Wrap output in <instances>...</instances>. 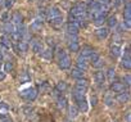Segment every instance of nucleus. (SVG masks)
Returning <instances> with one entry per match:
<instances>
[{"instance_id": "nucleus-1", "label": "nucleus", "mask_w": 131, "mask_h": 122, "mask_svg": "<svg viewBox=\"0 0 131 122\" xmlns=\"http://www.w3.org/2000/svg\"><path fill=\"white\" fill-rule=\"evenodd\" d=\"M72 96H73V99H75L76 103H77L79 110L86 112V110H88V102H86V99H85V94H81V93H79V91L75 90V91L72 93Z\"/></svg>"}, {"instance_id": "nucleus-2", "label": "nucleus", "mask_w": 131, "mask_h": 122, "mask_svg": "<svg viewBox=\"0 0 131 122\" xmlns=\"http://www.w3.org/2000/svg\"><path fill=\"white\" fill-rule=\"evenodd\" d=\"M19 94H21V96H22L23 99H26V100H35L36 96H37V91H36V89H34V87L23 89Z\"/></svg>"}, {"instance_id": "nucleus-3", "label": "nucleus", "mask_w": 131, "mask_h": 122, "mask_svg": "<svg viewBox=\"0 0 131 122\" xmlns=\"http://www.w3.org/2000/svg\"><path fill=\"white\" fill-rule=\"evenodd\" d=\"M59 67L62 70H68L71 67V58L67 53L59 55Z\"/></svg>"}, {"instance_id": "nucleus-4", "label": "nucleus", "mask_w": 131, "mask_h": 122, "mask_svg": "<svg viewBox=\"0 0 131 122\" xmlns=\"http://www.w3.org/2000/svg\"><path fill=\"white\" fill-rule=\"evenodd\" d=\"M88 87H89V82H88L85 79H79L77 82H76L75 90L79 91V93H81V94H85L86 90H88Z\"/></svg>"}, {"instance_id": "nucleus-5", "label": "nucleus", "mask_w": 131, "mask_h": 122, "mask_svg": "<svg viewBox=\"0 0 131 122\" xmlns=\"http://www.w3.org/2000/svg\"><path fill=\"white\" fill-rule=\"evenodd\" d=\"M31 48H32V51H34L35 54H40V53L44 50L42 41H41V40H39V39H35V40L32 41V45H31Z\"/></svg>"}, {"instance_id": "nucleus-6", "label": "nucleus", "mask_w": 131, "mask_h": 122, "mask_svg": "<svg viewBox=\"0 0 131 122\" xmlns=\"http://www.w3.org/2000/svg\"><path fill=\"white\" fill-rule=\"evenodd\" d=\"M108 34H109V31H108V28H105V27H99V28L95 30V36H96L99 40L107 39Z\"/></svg>"}, {"instance_id": "nucleus-7", "label": "nucleus", "mask_w": 131, "mask_h": 122, "mask_svg": "<svg viewBox=\"0 0 131 122\" xmlns=\"http://www.w3.org/2000/svg\"><path fill=\"white\" fill-rule=\"evenodd\" d=\"M88 60H89V58H85V57H79L77 58V68H80V70H82V71H85L86 68H88V66H89V63H88Z\"/></svg>"}, {"instance_id": "nucleus-8", "label": "nucleus", "mask_w": 131, "mask_h": 122, "mask_svg": "<svg viewBox=\"0 0 131 122\" xmlns=\"http://www.w3.org/2000/svg\"><path fill=\"white\" fill-rule=\"evenodd\" d=\"M94 80H95V82H96L99 86H102V85H104L105 75H104L102 71H98V72H95V73H94Z\"/></svg>"}, {"instance_id": "nucleus-9", "label": "nucleus", "mask_w": 131, "mask_h": 122, "mask_svg": "<svg viewBox=\"0 0 131 122\" xmlns=\"http://www.w3.org/2000/svg\"><path fill=\"white\" fill-rule=\"evenodd\" d=\"M125 87H126V85L123 82H118V81L112 82V85H111V89L114 93H122V91H125Z\"/></svg>"}, {"instance_id": "nucleus-10", "label": "nucleus", "mask_w": 131, "mask_h": 122, "mask_svg": "<svg viewBox=\"0 0 131 122\" xmlns=\"http://www.w3.org/2000/svg\"><path fill=\"white\" fill-rule=\"evenodd\" d=\"M58 16H62V13H60V9L57 8V7L50 8V9L48 10V14H46V17H48L49 19H51V18H54V17H58Z\"/></svg>"}, {"instance_id": "nucleus-11", "label": "nucleus", "mask_w": 131, "mask_h": 122, "mask_svg": "<svg viewBox=\"0 0 131 122\" xmlns=\"http://www.w3.org/2000/svg\"><path fill=\"white\" fill-rule=\"evenodd\" d=\"M79 31H80V27L77 25H75L72 22H70L67 25V32H68V35H77Z\"/></svg>"}, {"instance_id": "nucleus-12", "label": "nucleus", "mask_w": 131, "mask_h": 122, "mask_svg": "<svg viewBox=\"0 0 131 122\" xmlns=\"http://www.w3.org/2000/svg\"><path fill=\"white\" fill-rule=\"evenodd\" d=\"M84 73H85V71H82V70H80V68H72V71H71V76L73 77V79H76V80H79V79H82L84 77Z\"/></svg>"}, {"instance_id": "nucleus-13", "label": "nucleus", "mask_w": 131, "mask_h": 122, "mask_svg": "<svg viewBox=\"0 0 131 122\" xmlns=\"http://www.w3.org/2000/svg\"><path fill=\"white\" fill-rule=\"evenodd\" d=\"M12 23L13 25H22V22H23V17H22V14L21 13H18V12H16V13H13V16H12Z\"/></svg>"}, {"instance_id": "nucleus-14", "label": "nucleus", "mask_w": 131, "mask_h": 122, "mask_svg": "<svg viewBox=\"0 0 131 122\" xmlns=\"http://www.w3.org/2000/svg\"><path fill=\"white\" fill-rule=\"evenodd\" d=\"M49 21H50V23H51L53 27H60V26L63 25V17H62V16L54 17V18H51V19H49Z\"/></svg>"}, {"instance_id": "nucleus-15", "label": "nucleus", "mask_w": 131, "mask_h": 122, "mask_svg": "<svg viewBox=\"0 0 131 122\" xmlns=\"http://www.w3.org/2000/svg\"><path fill=\"white\" fill-rule=\"evenodd\" d=\"M116 100L118 103H126L128 100V93L126 91H122V93H118V95L116 96Z\"/></svg>"}, {"instance_id": "nucleus-16", "label": "nucleus", "mask_w": 131, "mask_h": 122, "mask_svg": "<svg viewBox=\"0 0 131 122\" xmlns=\"http://www.w3.org/2000/svg\"><path fill=\"white\" fill-rule=\"evenodd\" d=\"M41 28H42V21L41 19H35L31 23V30L32 31H41Z\"/></svg>"}, {"instance_id": "nucleus-17", "label": "nucleus", "mask_w": 131, "mask_h": 122, "mask_svg": "<svg viewBox=\"0 0 131 122\" xmlns=\"http://www.w3.org/2000/svg\"><path fill=\"white\" fill-rule=\"evenodd\" d=\"M28 48H30V45H28V42H27L26 40H19V41H18V50H19V51L26 53V51L28 50Z\"/></svg>"}, {"instance_id": "nucleus-18", "label": "nucleus", "mask_w": 131, "mask_h": 122, "mask_svg": "<svg viewBox=\"0 0 131 122\" xmlns=\"http://www.w3.org/2000/svg\"><path fill=\"white\" fill-rule=\"evenodd\" d=\"M121 45H117V44H112V46H111V54L113 55V57H118V55H121Z\"/></svg>"}, {"instance_id": "nucleus-19", "label": "nucleus", "mask_w": 131, "mask_h": 122, "mask_svg": "<svg viewBox=\"0 0 131 122\" xmlns=\"http://www.w3.org/2000/svg\"><path fill=\"white\" fill-rule=\"evenodd\" d=\"M40 55H41V58H44L46 60H51V58H53V49H45V50H42L40 53Z\"/></svg>"}, {"instance_id": "nucleus-20", "label": "nucleus", "mask_w": 131, "mask_h": 122, "mask_svg": "<svg viewBox=\"0 0 131 122\" xmlns=\"http://www.w3.org/2000/svg\"><path fill=\"white\" fill-rule=\"evenodd\" d=\"M113 102H114L113 94H112L111 91H107V93H105V95H104V103H105L108 107H111V105L113 104Z\"/></svg>"}, {"instance_id": "nucleus-21", "label": "nucleus", "mask_w": 131, "mask_h": 122, "mask_svg": "<svg viewBox=\"0 0 131 122\" xmlns=\"http://www.w3.org/2000/svg\"><path fill=\"white\" fill-rule=\"evenodd\" d=\"M3 30H4V32H7V34H12V32H14L16 31V26L13 25V23H10V22H7V23H4V26H3Z\"/></svg>"}, {"instance_id": "nucleus-22", "label": "nucleus", "mask_w": 131, "mask_h": 122, "mask_svg": "<svg viewBox=\"0 0 131 122\" xmlns=\"http://www.w3.org/2000/svg\"><path fill=\"white\" fill-rule=\"evenodd\" d=\"M121 64H122V67H123V68L130 70V68H131V58H128V57H122Z\"/></svg>"}, {"instance_id": "nucleus-23", "label": "nucleus", "mask_w": 131, "mask_h": 122, "mask_svg": "<svg viewBox=\"0 0 131 122\" xmlns=\"http://www.w3.org/2000/svg\"><path fill=\"white\" fill-rule=\"evenodd\" d=\"M67 87H68L67 82L60 81V82H58V84H57V86H55V90H57V91H59V93H64L66 90H67Z\"/></svg>"}, {"instance_id": "nucleus-24", "label": "nucleus", "mask_w": 131, "mask_h": 122, "mask_svg": "<svg viewBox=\"0 0 131 122\" xmlns=\"http://www.w3.org/2000/svg\"><path fill=\"white\" fill-rule=\"evenodd\" d=\"M123 17H125V19H131V5H130V2L126 3V7L123 9Z\"/></svg>"}, {"instance_id": "nucleus-25", "label": "nucleus", "mask_w": 131, "mask_h": 122, "mask_svg": "<svg viewBox=\"0 0 131 122\" xmlns=\"http://www.w3.org/2000/svg\"><path fill=\"white\" fill-rule=\"evenodd\" d=\"M89 7H90V12L91 13L96 12V10H100V3L99 2H90Z\"/></svg>"}, {"instance_id": "nucleus-26", "label": "nucleus", "mask_w": 131, "mask_h": 122, "mask_svg": "<svg viewBox=\"0 0 131 122\" xmlns=\"http://www.w3.org/2000/svg\"><path fill=\"white\" fill-rule=\"evenodd\" d=\"M94 50L91 49V48H89V46H85V48H82V51H81V57H85V58H89L90 55H91V53H93Z\"/></svg>"}, {"instance_id": "nucleus-27", "label": "nucleus", "mask_w": 131, "mask_h": 122, "mask_svg": "<svg viewBox=\"0 0 131 122\" xmlns=\"http://www.w3.org/2000/svg\"><path fill=\"white\" fill-rule=\"evenodd\" d=\"M77 112H79V109H77L75 105H71V107H70V114H68V117H70L71 119L76 118V117H77V114H79Z\"/></svg>"}, {"instance_id": "nucleus-28", "label": "nucleus", "mask_w": 131, "mask_h": 122, "mask_svg": "<svg viewBox=\"0 0 131 122\" xmlns=\"http://www.w3.org/2000/svg\"><path fill=\"white\" fill-rule=\"evenodd\" d=\"M114 77H116V71H114V68H109V70L107 71V79H108V81L113 82Z\"/></svg>"}, {"instance_id": "nucleus-29", "label": "nucleus", "mask_w": 131, "mask_h": 122, "mask_svg": "<svg viewBox=\"0 0 131 122\" xmlns=\"http://www.w3.org/2000/svg\"><path fill=\"white\" fill-rule=\"evenodd\" d=\"M30 80H31V77L28 76V73H27V72H22V73L19 75V82H21V84L28 82Z\"/></svg>"}, {"instance_id": "nucleus-30", "label": "nucleus", "mask_w": 131, "mask_h": 122, "mask_svg": "<svg viewBox=\"0 0 131 122\" xmlns=\"http://www.w3.org/2000/svg\"><path fill=\"white\" fill-rule=\"evenodd\" d=\"M8 110H9V107L5 103H0V116H7Z\"/></svg>"}, {"instance_id": "nucleus-31", "label": "nucleus", "mask_w": 131, "mask_h": 122, "mask_svg": "<svg viewBox=\"0 0 131 122\" xmlns=\"http://www.w3.org/2000/svg\"><path fill=\"white\" fill-rule=\"evenodd\" d=\"M58 108H60V109H64L66 108V105H67V100H66V98L64 96H60V98H58Z\"/></svg>"}, {"instance_id": "nucleus-32", "label": "nucleus", "mask_w": 131, "mask_h": 122, "mask_svg": "<svg viewBox=\"0 0 131 122\" xmlns=\"http://www.w3.org/2000/svg\"><path fill=\"white\" fill-rule=\"evenodd\" d=\"M104 66V60L102 59V58H98L95 62H93V67L94 68H96V70H99V68H102Z\"/></svg>"}, {"instance_id": "nucleus-33", "label": "nucleus", "mask_w": 131, "mask_h": 122, "mask_svg": "<svg viewBox=\"0 0 131 122\" xmlns=\"http://www.w3.org/2000/svg\"><path fill=\"white\" fill-rule=\"evenodd\" d=\"M107 23H108V26H109L111 28L116 27V26H117V18H116V16L109 17V18H108V21H107Z\"/></svg>"}, {"instance_id": "nucleus-34", "label": "nucleus", "mask_w": 131, "mask_h": 122, "mask_svg": "<svg viewBox=\"0 0 131 122\" xmlns=\"http://www.w3.org/2000/svg\"><path fill=\"white\" fill-rule=\"evenodd\" d=\"M68 48H70V50H71L72 53H76V51L80 50L79 42H68Z\"/></svg>"}, {"instance_id": "nucleus-35", "label": "nucleus", "mask_w": 131, "mask_h": 122, "mask_svg": "<svg viewBox=\"0 0 131 122\" xmlns=\"http://www.w3.org/2000/svg\"><path fill=\"white\" fill-rule=\"evenodd\" d=\"M0 44H2L5 49H8V48H10V45H12V42H10V40L9 39H7L5 36L4 37H2L0 39Z\"/></svg>"}, {"instance_id": "nucleus-36", "label": "nucleus", "mask_w": 131, "mask_h": 122, "mask_svg": "<svg viewBox=\"0 0 131 122\" xmlns=\"http://www.w3.org/2000/svg\"><path fill=\"white\" fill-rule=\"evenodd\" d=\"M104 22H105V16H100V17H98V18L94 19V25L95 26H102Z\"/></svg>"}, {"instance_id": "nucleus-37", "label": "nucleus", "mask_w": 131, "mask_h": 122, "mask_svg": "<svg viewBox=\"0 0 131 122\" xmlns=\"http://www.w3.org/2000/svg\"><path fill=\"white\" fill-rule=\"evenodd\" d=\"M12 70H13V63L10 62V60L5 62V63H4V72L7 73V72H10Z\"/></svg>"}, {"instance_id": "nucleus-38", "label": "nucleus", "mask_w": 131, "mask_h": 122, "mask_svg": "<svg viewBox=\"0 0 131 122\" xmlns=\"http://www.w3.org/2000/svg\"><path fill=\"white\" fill-rule=\"evenodd\" d=\"M10 36H12V39H13V40H17V41L22 40V36H21V34H19L18 31H14V32H12V34H10Z\"/></svg>"}, {"instance_id": "nucleus-39", "label": "nucleus", "mask_w": 131, "mask_h": 122, "mask_svg": "<svg viewBox=\"0 0 131 122\" xmlns=\"http://www.w3.org/2000/svg\"><path fill=\"white\" fill-rule=\"evenodd\" d=\"M113 44H117V45H121V36L118 35V34H116V35H113Z\"/></svg>"}, {"instance_id": "nucleus-40", "label": "nucleus", "mask_w": 131, "mask_h": 122, "mask_svg": "<svg viewBox=\"0 0 131 122\" xmlns=\"http://www.w3.org/2000/svg\"><path fill=\"white\" fill-rule=\"evenodd\" d=\"M98 58H100V57H99V54H98L96 51H93V53H91V55L89 57V59L91 60V62H95V60H96Z\"/></svg>"}, {"instance_id": "nucleus-41", "label": "nucleus", "mask_w": 131, "mask_h": 122, "mask_svg": "<svg viewBox=\"0 0 131 122\" xmlns=\"http://www.w3.org/2000/svg\"><path fill=\"white\" fill-rule=\"evenodd\" d=\"M68 41L70 42H79L77 35H68Z\"/></svg>"}, {"instance_id": "nucleus-42", "label": "nucleus", "mask_w": 131, "mask_h": 122, "mask_svg": "<svg viewBox=\"0 0 131 122\" xmlns=\"http://www.w3.org/2000/svg\"><path fill=\"white\" fill-rule=\"evenodd\" d=\"M4 4H5V8H7V9H9V8H12V7H13V0H5Z\"/></svg>"}, {"instance_id": "nucleus-43", "label": "nucleus", "mask_w": 131, "mask_h": 122, "mask_svg": "<svg viewBox=\"0 0 131 122\" xmlns=\"http://www.w3.org/2000/svg\"><path fill=\"white\" fill-rule=\"evenodd\" d=\"M0 122H13V121L7 116H0Z\"/></svg>"}, {"instance_id": "nucleus-44", "label": "nucleus", "mask_w": 131, "mask_h": 122, "mask_svg": "<svg viewBox=\"0 0 131 122\" xmlns=\"http://www.w3.org/2000/svg\"><path fill=\"white\" fill-rule=\"evenodd\" d=\"M123 26L126 27V30H130V26H131V19H125V21H123Z\"/></svg>"}, {"instance_id": "nucleus-45", "label": "nucleus", "mask_w": 131, "mask_h": 122, "mask_svg": "<svg viewBox=\"0 0 131 122\" xmlns=\"http://www.w3.org/2000/svg\"><path fill=\"white\" fill-rule=\"evenodd\" d=\"M130 84H131V79H130V75H126V76H125V85L130 86Z\"/></svg>"}, {"instance_id": "nucleus-46", "label": "nucleus", "mask_w": 131, "mask_h": 122, "mask_svg": "<svg viewBox=\"0 0 131 122\" xmlns=\"http://www.w3.org/2000/svg\"><path fill=\"white\" fill-rule=\"evenodd\" d=\"M130 54H131V53H130V48L127 46V48L125 49V51H123V55H122V57H128V58H130Z\"/></svg>"}, {"instance_id": "nucleus-47", "label": "nucleus", "mask_w": 131, "mask_h": 122, "mask_svg": "<svg viewBox=\"0 0 131 122\" xmlns=\"http://www.w3.org/2000/svg\"><path fill=\"white\" fill-rule=\"evenodd\" d=\"M98 2H99L100 4H107V5H108V4H109V2H111V0H98Z\"/></svg>"}, {"instance_id": "nucleus-48", "label": "nucleus", "mask_w": 131, "mask_h": 122, "mask_svg": "<svg viewBox=\"0 0 131 122\" xmlns=\"http://www.w3.org/2000/svg\"><path fill=\"white\" fill-rule=\"evenodd\" d=\"M5 79V72H2L0 71V81H3Z\"/></svg>"}, {"instance_id": "nucleus-49", "label": "nucleus", "mask_w": 131, "mask_h": 122, "mask_svg": "<svg viewBox=\"0 0 131 122\" xmlns=\"http://www.w3.org/2000/svg\"><path fill=\"white\" fill-rule=\"evenodd\" d=\"M125 118H126V122H131V119H130V112L126 113V117Z\"/></svg>"}, {"instance_id": "nucleus-50", "label": "nucleus", "mask_w": 131, "mask_h": 122, "mask_svg": "<svg viewBox=\"0 0 131 122\" xmlns=\"http://www.w3.org/2000/svg\"><path fill=\"white\" fill-rule=\"evenodd\" d=\"M121 4V0H114V7H118Z\"/></svg>"}, {"instance_id": "nucleus-51", "label": "nucleus", "mask_w": 131, "mask_h": 122, "mask_svg": "<svg viewBox=\"0 0 131 122\" xmlns=\"http://www.w3.org/2000/svg\"><path fill=\"white\" fill-rule=\"evenodd\" d=\"M91 102H93L91 104H93V105H95V104H96V98H95V96H94V98H91Z\"/></svg>"}, {"instance_id": "nucleus-52", "label": "nucleus", "mask_w": 131, "mask_h": 122, "mask_svg": "<svg viewBox=\"0 0 131 122\" xmlns=\"http://www.w3.org/2000/svg\"><path fill=\"white\" fill-rule=\"evenodd\" d=\"M130 0H121V3H128Z\"/></svg>"}, {"instance_id": "nucleus-53", "label": "nucleus", "mask_w": 131, "mask_h": 122, "mask_svg": "<svg viewBox=\"0 0 131 122\" xmlns=\"http://www.w3.org/2000/svg\"><path fill=\"white\" fill-rule=\"evenodd\" d=\"M2 58H3V55H2V53H0V60H2Z\"/></svg>"}, {"instance_id": "nucleus-54", "label": "nucleus", "mask_w": 131, "mask_h": 122, "mask_svg": "<svg viewBox=\"0 0 131 122\" xmlns=\"http://www.w3.org/2000/svg\"><path fill=\"white\" fill-rule=\"evenodd\" d=\"M2 67H3V66H2V63H0V71H2Z\"/></svg>"}]
</instances>
